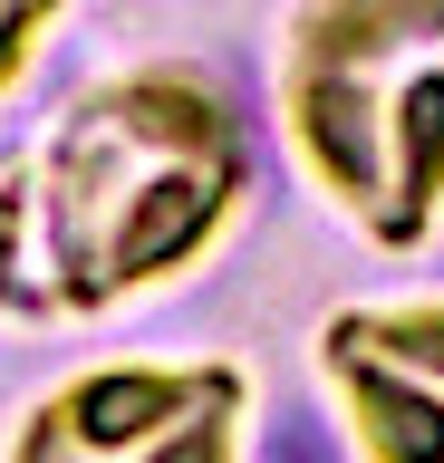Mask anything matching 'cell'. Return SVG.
<instances>
[{
    "label": "cell",
    "mask_w": 444,
    "mask_h": 463,
    "mask_svg": "<svg viewBox=\"0 0 444 463\" xmlns=\"http://www.w3.org/2000/svg\"><path fill=\"white\" fill-rule=\"evenodd\" d=\"M319 376L357 463H444V289L338 309L319 328Z\"/></svg>",
    "instance_id": "4"
},
{
    "label": "cell",
    "mask_w": 444,
    "mask_h": 463,
    "mask_svg": "<svg viewBox=\"0 0 444 463\" xmlns=\"http://www.w3.org/2000/svg\"><path fill=\"white\" fill-rule=\"evenodd\" d=\"M270 97L357 241L415 251L444 222V0H299Z\"/></svg>",
    "instance_id": "2"
},
{
    "label": "cell",
    "mask_w": 444,
    "mask_h": 463,
    "mask_svg": "<svg viewBox=\"0 0 444 463\" xmlns=\"http://www.w3.org/2000/svg\"><path fill=\"white\" fill-rule=\"evenodd\" d=\"M241 425L251 376L232 357H117L49 386L0 463H241Z\"/></svg>",
    "instance_id": "3"
},
{
    "label": "cell",
    "mask_w": 444,
    "mask_h": 463,
    "mask_svg": "<svg viewBox=\"0 0 444 463\" xmlns=\"http://www.w3.org/2000/svg\"><path fill=\"white\" fill-rule=\"evenodd\" d=\"M251 194L232 107L194 68H117L30 145L20 241L59 318H107L184 280Z\"/></svg>",
    "instance_id": "1"
},
{
    "label": "cell",
    "mask_w": 444,
    "mask_h": 463,
    "mask_svg": "<svg viewBox=\"0 0 444 463\" xmlns=\"http://www.w3.org/2000/svg\"><path fill=\"white\" fill-rule=\"evenodd\" d=\"M59 20H68V0H0V97L30 78V58L49 49Z\"/></svg>",
    "instance_id": "5"
}]
</instances>
